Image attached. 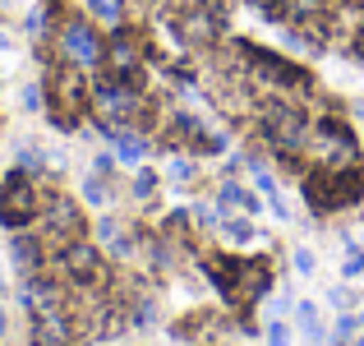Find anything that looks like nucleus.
Wrapping results in <instances>:
<instances>
[{
    "mask_svg": "<svg viewBox=\"0 0 364 346\" xmlns=\"http://www.w3.org/2000/svg\"><path fill=\"white\" fill-rule=\"evenodd\" d=\"M203 273L231 305H254L272 286V263L267 258H235V254H203Z\"/></svg>",
    "mask_w": 364,
    "mask_h": 346,
    "instance_id": "f257e3e1",
    "label": "nucleus"
},
{
    "mask_svg": "<svg viewBox=\"0 0 364 346\" xmlns=\"http://www.w3.org/2000/svg\"><path fill=\"white\" fill-rule=\"evenodd\" d=\"M42 93H46V107H51L55 130H79L83 111L92 107V88H88V79H83V70L79 65H65V61L55 65V70H46Z\"/></svg>",
    "mask_w": 364,
    "mask_h": 346,
    "instance_id": "f03ea898",
    "label": "nucleus"
},
{
    "mask_svg": "<svg viewBox=\"0 0 364 346\" xmlns=\"http://www.w3.org/2000/svg\"><path fill=\"white\" fill-rule=\"evenodd\" d=\"M258 134H263V143L277 152V157H300L304 152V139H309V120H304V111L295 107V102L286 98H272L258 107Z\"/></svg>",
    "mask_w": 364,
    "mask_h": 346,
    "instance_id": "7ed1b4c3",
    "label": "nucleus"
},
{
    "mask_svg": "<svg viewBox=\"0 0 364 346\" xmlns=\"http://www.w3.org/2000/svg\"><path fill=\"white\" fill-rule=\"evenodd\" d=\"M304 199L314 213H337L364 199V171L360 167H318L304 176Z\"/></svg>",
    "mask_w": 364,
    "mask_h": 346,
    "instance_id": "20e7f679",
    "label": "nucleus"
},
{
    "mask_svg": "<svg viewBox=\"0 0 364 346\" xmlns=\"http://www.w3.org/2000/svg\"><path fill=\"white\" fill-rule=\"evenodd\" d=\"M235 56L245 61V74H249L254 83H263V88H277V93H309V88H314V79L300 70V65H291L286 56L267 51V46L240 42V46H235Z\"/></svg>",
    "mask_w": 364,
    "mask_h": 346,
    "instance_id": "39448f33",
    "label": "nucleus"
},
{
    "mask_svg": "<svg viewBox=\"0 0 364 346\" xmlns=\"http://www.w3.org/2000/svg\"><path fill=\"white\" fill-rule=\"evenodd\" d=\"M37 236H42L46 254H60L70 240H83V213L79 204H74L70 194H60V189H46L42 194V217H37Z\"/></svg>",
    "mask_w": 364,
    "mask_h": 346,
    "instance_id": "423d86ee",
    "label": "nucleus"
},
{
    "mask_svg": "<svg viewBox=\"0 0 364 346\" xmlns=\"http://www.w3.org/2000/svg\"><path fill=\"white\" fill-rule=\"evenodd\" d=\"M42 217V189H37L33 171L14 167L0 180V226L5 231H28Z\"/></svg>",
    "mask_w": 364,
    "mask_h": 346,
    "instance_id": "0eeeda50",
    "label": "nucleus"
},
{
    "mask_svg": "<svg viewBox=\"0 0 364 346\" xmlns=\"http://www.w3.org/2000/svg\"><path fill=\"white\" fill-rule=\"evenodd\" d=\"M304 152L314 157V167H360V143L355 134L341 120H318L309 125V139H304Z\"/></svg>",
    "mask_w": 364,
    "mask_h": 346,
    "instance_id": "6e6552de",
    "label": "nucleus"
},
{
    "mask_svg": "<svg viewBox=\"0 0 364 346\" xmlns=\"http://www.w3.org/2000/svg\"><path fill=\"white\" fill-rule=\"evenodd\" d=\"M55 273L65 277L79 291H102L107 286V263H102V249L88 240H70V245L55 254Z\"/></svg>",
    "mask_w": 364,
    "mask_h": 346,
    "instance_id": "1a4fd4ad",
    "label": "nucleus"
},
{
    "mask_svg": "<svg viewBox=\"0 0 364 346\" xmlns=\"http://www.w3.org/2000/svg\"><path fill=\"white\" fill-rule=\"evenodd\" d=\"M55 51L65 65H79V70H97L102 51H107V37L88 23V19H65L60 33H55Z\"/></svg>",
    "mask_w": 364,
    "mask_h": 346,
    "instance_id": "9d476101",
    "label": "nucleus"
},
{
    "mask_svg": "<svg viewBox=\"0 0 364 346\" xmlns=\"http://www.w3.org/2000/svg\"><path fill=\"white\" fill-rule=\"evenodd\" d=\"M180 37H185L189 46H208L217 42V33H222V5H213V0H203V5H189L185 14L176 19Z\"/></svg>",
    "mask_w": 364,
    "mask_h": 346,
    "instance_id": "9b49d317",
    "label": "nucleus"
},
{
    "mask_svg": "<svg viewBox=\"0 0 364 346\" xmlns=\"http://www.w3.org/2000/svg\"><path fill=\"white\" fill-rule=\"evenodd\" d=\"M33 346H79V328H74L70 310H46L33 314Z\"/></svg>",
    "mask_w": 364,
    "mask_h": 346,
    "instance_id": "f8f14e48",
    "label": "nucleus"
},
{
    "mask_svg": "<svg viewBox=\"0 0 364 346\" xmlns=\"http://www.w3.org/2000/svg\"><path fill=\"white\" fill-rule=\"evenodd\" d=\"M46 245H42V236H37V231H14V240H9V263L18 268V273H42L46 268Z\"/></svg>",
    "mask_w": 364,
    "mask_h": 346,
    "instance_id": "ddd939ff",
    "label": "nucleus"
},
{
    "mask_svg": "<svg viewBox=\"0 0 364 346\" xmlns=\"http://www.w3.org/2000/svg\"><path fill=\"white\" fill-rule=\"evenodd\" d=\"M111 143H116V157L129 162V167H139V162L152 152L148 134H139V130H116V134H111Z\"/></svg>",
    "mask_w": 364,
    "mask_h": 346,
    "instance_id": "4468645a",
    "label": "nucleus"
},
{
    "mask_svg": "<svg viewBox=\"0 0 364 346\" xmlns=\"http://www.w3.org/2000/svg\"><path fill=\"white\" fill-rule=\"evenodd\" d=\"M217 204H222V213H226V208H235V213H245V217L258 213V194H249V189L235 185V180H222V189H217Z\"/></svg>",
    "mask_w": 364,
    "mask_h": 346,
    "instance_id": "2eb2a0df",
    "label": "nucleus"
},
{
    "mask_svg": "<svg viewBox=\"0 0 364 346\" xmlns=\"http://www.w3.org/2000/svg\"><path fill=\"white\" fill-rule=\"evenodd\" d=\"M295 319H300V328H304V337H309V346H323V342H328V328L318 323V310H314L309 300L295 305Z\"/></svg>",
    "mask_w": 364,
    "mask_h": 346,
    "instance_id": "dca6fc26",
    "label": "nucleus"
},
{
    "mask_svg": "<svg viewBox=\"0 0 364 346\" xmlns=\"http://www.w3.org/2000/svg\"><path fill=\"white\" fill-rule=\"evenodd\" d=\"M222 236L231 240V245H249V240H258V231H254V217H231V222H222Z\"/></svg>",
    "mask_w": 364,
    "mask_h": 346,
    "instance_id": "f3484780",
    "label": "nucleus"
},
{
    "mask_svg": "<svg viewBox=\"0 0 364 346\" xmlns=\"http://www.w3.org/2000/svg\"><path fill=\"white\" fill-rule=\"evenodd\" d=\"M166 176L176 180V185H194V180H198V167H194V157H185V152L176 157V152H171V162H166Z\"/></svg>",
    "mask_w": 364,
    "mask_h": 346,
    "instance_id": "a211bd4d",
    "label": "nucleus"
},
{
    "mask_svg": "<svg viewBox=\"0 0 364 346\" xmlns=\"http://www.w3.org/2000/svg\"><path fill=\"white\" fill-rule=\"evenodd\" d=\"M83 199H88L92 208H102L111 199V185H107V176H97V171H92L88 180H83Z\"/></svg>",
    "mask_w": 364,
    "mask_h": 346,
    "instance_id": "6ab92c4d",
    "label": "nucleus"
},
{
    "mask_svg": "<svg viewBox=\"0 0 364 346\" xmlns=\"http://www.w3.org/2000/svg\"><path fill=\"white\" fill-rule=\"evenodd\" d=\"M129 189H134V199H139V204H148V199L157 194V171H148V167H143L139 176H134V185H129Z\"/></svg>",
    "mask_w": 364,
    "mask_h": 346,
    "instance_id": "aec40b11",
    "label": "nucleus"
},
{
    "mask_svg": "<svg viewBox=\"0 0 364 346\" xmlns=\"http://www.w3.org/2000/svg\"><path fill=\"white\" fill-rule=\"evenodd\" d=\"M88 14L116 28V23H120V0H88Z\"/></svg>",
    "mask_w": 364,
    "mask_h": 346,
    "instance_id": "412c9836",
    "label": "nucleus"
},
{
    "mask_svg": "<svg viewBox=\"0 0 364 346\" xmlns=\"http://www.w3.org/2000/svg\"><path fill=\"white\" fill-rule=\"evenodd\" d=\"M355 332H360V319H355V314H341L337 328H332V342H337V346H350V342H355Z\"/></svg>",
    "mask_w": 364,
    "mask_h": 346,
    "instance_id": "4be33fe9",
    "label": "nucleus"
},
{
    "mask_svg": "<svg viewBox=\"0 0 364 346\" xmlns=\"http://www.w3.org/2000/svg\"><path fill=\"white\" fill-rule=\"evenodd\" d=\"M152 323H157V305H152V300H139L129 310V328H152Z\"/></svg>",
    "mask_w": 364,
    "mask_h": 346,
    "instance_id": "5701e85b",
    "label": "nucleus"
},
{
    "mask_svg": "<svg viewBox=\"0 0 364 346\" xmlns=\"http://www.w3.org/2000/svg\"><path fill=\"white\" fill-rule=\"evenodd\" d=\"M18 167H23V171H46V152H37L33 148V143H18Z\"/></svg>",
    "mask_w": 364,
    "mask_h": 346,
    "instance_id": "b1692460",
    "label": "nucleus"
},
{
    "mask_svg": "<svg viewBox=\"0 0 364 346\" xmlns=\"http://www.w3.org/2000/svg\"><path fill=\"white\" fill-rule=\"evenodd\" d=\"M120 236H124V231H120L116 217H102V222H97V240H102V245H116Z\"/></svg>",
    "mask_w": 364,
    "mask_h": 346,
    "instance_id": "393cba45",
    "label": "nucleus"
},
{
    "mask_svg": "<svg viewBox=\"0 0 364 346\" xmlns=\"http://www.w3.org/2000/svg\"><path fill=\"white\" fill-rule=\"evenodd\" d=\"M23 111H42V83H28L23 88Z\"/></svg>",
    "mask_w": 364,
    "mask_h": 346,
    "instance_id": "a878e982",
    "label": "nucleus"
},
{
    "mask_svg": "<svg viewBox=\"0 0 364 346\" xmlns=\"http://www.w3.org/2000/svg\"><path fill=\"white\" fill-rule=\"evenodd\" d=\"M267 346H291V332H286V323H267Z\"/></svg>",
    "mask_w": 364,
    "mask_h": 346,
    "instance_id": "bb28decb",
    "label": "nucleus"
},
{
    "mask_svg": "<svg viewBox=\"0 0 364 346\" xmlns=\"http://www.w3.org/2000/svg\"><path fill=\"white\" fill-rule=\"evenodd\" d=\"M341 273H346V277H360V273H364V249H350V254H346V268H341Z\"/></svg>",
    "mask_w": 364,
    "mask_h": 346,
    "instance_id": "cd10ccee",
    "label": "nucleus"
},
{
    "mask_svg": "<svg viewBox=\"0 0 364 346\" xmlns=\"http://www.w3.org/2000/svg\"><path fill=\"white\" fill-rule=\"evenodd\" d=\"M328 305H337V310H350V291H346V286H332V291H328Z\"/></svg>",
    "mask_w": 364,
    "mask_h": 346,
    "instance_id": "c85d7f7f",
    "label": "nucleus"
},
{
    "mask_svg": "<svg viewBox=\"0 0 364 346\" xmlns=\"http://www.w3.org/2000/svg\"><path fill=\"white\" fill-rule=\"evenodd\" d=\"M295 273H314V254H309V249H295Z\"/></svg>",
    "mask_w": 364,
    "mask_h": 346,
    "instance_id": "c756f323",
    "label": "nucleus"
},
{
    "mask_svg": "<svg viewBox=\"0 0 364 346\" xmlns=\"http://www.w3.org/2000/svg\"><path fill=\"white\" fill-rule=\"evenodd\" d=\"M111 167H116V157H111V152H97V162H92V171H97V176H111Z\"/></svg>",
    "mask_w": 364,
    "mask_h": 346,
    "instance_id": "7c9ffc66",
    "label": "nucleus"
},
{
    "mask_svg": "<svg viewBox=\"0 0 364 346\" xmlns=\"http://www.w3.org/2000/svg\"><path fill=\"white\" fill-rule=\"evenodd\" d=\"M5 332H9V314L0 310V337H5Z\"/></svg>",
    "mask_w": 364,
    "mask_h": 346,
    "instance_id": "2f4dec72",
    "label": "nucleus"
},
{
    "mask_svg": "<svg viewBox=\"0 0 364 346\" xmlns=\"http://www.w3.org/2000/svg\"><path fill=\"white\" fill-rule=\"evenodd\" d=\"M9 46H14V42H9V33H0V56H5Z\"/></svg>",
    "mask_w": 364,
    "mask_h": 346,
    "instance_id": "473e14b6",
    "label": "nucleus"
},
{
    "mask_svg": "<svg viewBox=\"0 0 364 346\" xmlns=\"http://www.w3.org/2000/svg\"><path fill=\"white\" fill-rule=\"evenodd\" d=\"M355 115H360V120H364V102H355Z\"/></svg>",
    "mask_w": 364,
    "mask_h": 346,
    "instance_id": "72a5a7b5",
    "label": "nucleus"
},
{
    "mask_svg": "<svg viewBox=\"0 0 364 346\" xmlns=\"http://www.w3.org/2000/svg\"><path fill=\"white\" fill-rule=\"evenodd\" d=\"M341 5H364V0H341Z\"/></svg>",
    "mask_w": 364,
    "mask_h": 346,
    "instance_id": "f704fd0d",
    "label": "nucleus"
},
{
    "mask_svg": "<svg viewBox=\"0 0 364 346\" xmlns=\"http://www.w3.org/2000/svg\"><path fill=\"white\" fill-rule=\"evenodd\" d=\"M355 319H360V332H364V314H355Z\"/></svg>",
    "mask_w": 364,
    "mask_h": 346,
    "instance_id": "c9c22d12",
    "label": "nucleus"
},
{
    "mask_svg": "<svg viewBox=\"0 0 364 346\" xmlns=\"http://www.w3.org/2000/svg\"><path fill=\"white\" fill-rule=\"evenodd\" d=\"M0 291H5V273H0Z\"/></svg>",
    "mask_w": 364,
    "mask_h": 346,
    "instance_id": "e433bc0d",
    "label": "nucleus"
}]
</instances>
